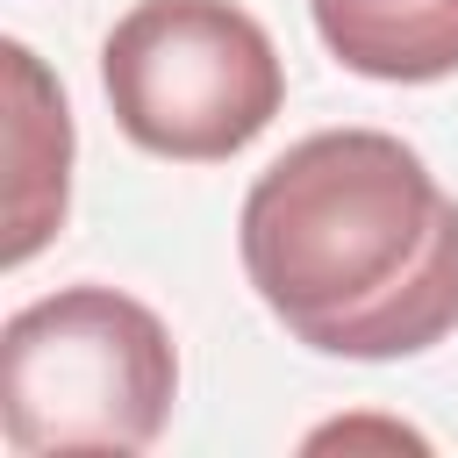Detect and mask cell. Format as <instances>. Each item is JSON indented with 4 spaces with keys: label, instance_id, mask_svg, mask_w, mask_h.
Returning a JSON list of instances; mask_svg holds the SVG:
<instances>
[{
    "label": "cell",
    "instance_id": "cell-1",
    "mask_svg": "<svg viewBox=\"0 0 458 458\" xmlns=\"http://www.w3.org/2000/svg\"><path fill=\"white\" fill-rule=\"evenodd\" d=\"M236 250L322 358H415L458 329V200L386 129H315L258 172Z\"/></svg>",
    "mask_w": 458,
    "mask_h": 458
},
{
    "label": "cell",
    "instance_id": "cell-2",
    "mask_svg": "<svg viewBox=\"0 0 458 458\" xmlns=\"http://www.w3.org/2000/svg\"><path fill=\"white\" fill-rule=\"evenodd\" d=\"M179 401L172 329L114 286H57L0 329V429L43 451H150Z\"/></svg>",
    "mask_w": 458,
    "mask_h": 458
},
{
    "label": "cell",
    "instance_id": "cell-3",
    "mask_svg": "<svg viewBox=\"0 0 458 458\" xmlns=\"http://www.w3.org/2000/svg\"><path fill=\"white\" fill-rule=\"evenodd\" d=\"M100 86L136 150L215 165L272 129L286 64L236 0H136L100 43Z\"/></svg>",
    "mask_w": 458,
    "mask_h": 458
},
{
    "label": "cell",
    "instance_id": "cell-4",
    "mask_svg": "<svg viewBox=\"0 0 458 458\" xmlns=\"http://www.w3.org/2000/svg\"><path fill=\"white\" fill-rule=\"evenodd\" d=\"M7 64V265H29L72 200V107L29 43H0Z\"/></svg>",
    "mask_w": 458,
    "mask_h": 458
},
{
    "label": "cell",
    "instance_id": "cell-5",
    "mask_svg": "<svg viewBox=\"0 0 458 458\" xmlns=\"http://www.w3.org/2000/svg\"><path fill=\"white\" fill-rule=\"evenodd\" d=\"M315 36L358 79L429 86L458 72V0H308Z\"/></svg>",
    "mask_w": 458,
    "mask_h": 458
}]
</instances>
